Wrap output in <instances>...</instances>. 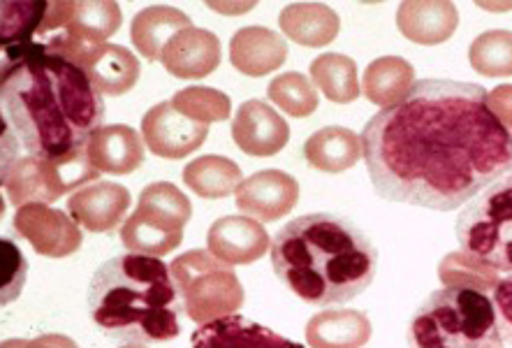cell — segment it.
<instances>
[{
  "mask_svg": "<svg viewBox=\"0 0 512 348\" xmlns=\"http://www.w3.org/2000/svg\"><path fill=\"white\" fill-rule=\"evenodd\" d=\"M267 96L285 114L304 119L318 110V91L302 72H283L267 86Z\"/></svg>",
  "mask_w": 512,
  "mask_h": 348,
  "instance_id": "cell-32",
  "label": "cell"
},
{
  "mask_svg": "<svg viewBox=\"0 0 512 348\" xmlns=\"http://www.w3.org/2000/svg\"><path fill=\"white\" fill-rule=\"evenodd\" d=\"M47 3H3V47H24L38 38Z\"/></svg>",
  "mask_w": 512,
  "mask_h": 348,
  "instance_id": "cell-34",
  "label": "cell"
},
{
  "mask_svg": "<svg viewBox=\"0 0 512 348\" xmlns=\"http://www.w3.org/2000/svg\"><path fill=\"white\" fill-rule=\"evenodd\" d=\"M489 105H492L494 114L499 116V121L512 133V86L503 84L489 93Z\"/></svg>",
  "mask_w": 512,
  "mask_h": 348,
  "instance_id": "cell-36",
  "label": "cell"
},
{
  "mask_svg": "<svg viewBox=\"0 0 512 348\" xmlns=\"http://www.w3.org/2000/svg\"><path fill=\"white\" fill-rule=\"evenodd\" d=\"M232 140L248 156H276L290 140L283 116L262 100H246L234 114Z\"/></svg>",
  "mask_w": 512,
  "mask_h": 348,
  "instance_id": "cell-12",
  "label": "cell"
},
{
  "mask_svg": "<svg viewBox=\"0 0 512 348\" xmlns=\"http://www.w3.org/2000/svg\"><path fill=\"white\" fill-rule=\"evenodd\" d=\"M14 232L26 239L40 256L68 258L82 246V230L72 216L51 209L47 202H31L14 214Z\"/></svg>",
  "mask_w": 512,
  "mask_h": 348,
  "instance_id": "cell-9",
  "label": "cell"
},
{
  "mask_svg": "<svg viewBox=\"0 0 512 348\" xmlns=\"http://www.w3.org/2000/svg\"><path fill=\"white\" fill-rule=\"evenodd\" d=\"M121 242L128 251L140 256H167L184 242V230H174L153 216L135 209L121 228Z\"/></svg>",
  "mask_w": 512,
  "mask_h": 348,
  "instance_id": "cell-27",
  "label": "cell"
},
{
  "mask_svg": "<svg viewBox=\"0 0 512 348\" xmlns=\"http://www.w3.org/2000/svg\"><path fill=\"white\" fill-rule=\"evenodd\" d=\"M279 26L297 45L320 49L336 40L341 19L332 7L323 3H292L283 7Z\"/></svg>",
  "mask_w": 512,
  "mask_h": 348,
  "instance_id": "cell-22",
  "label": "cell"
},
{
  "mask_svg": "<svg viewBox=\"0 0 512 348\" xmlns=\"http://www.w3.org/2000/svg\"><path fill=\"white\" fill-rule=\"evenodd\" d=\"M360 137L371 184L390 202L455 212L512 174V133L480 84L420 79Z\"/></svg>",
  "mask_w": 512,
  "mask_h": 348,
  "instance_id": "cell-1",
  "label": "cell"
},
{
  "mask_svg": "<svg viewBox=\"0 0 512 348\" xmlns=\"http://www.w3.org/2000/svg\"><path fill=\"white\" fill-rule=\"evenodd\" d=\"M190 26H193V21L186 12L177 10V7L153 5L135 14L133 24H130V38L146 61H160L167 42Z\"/></svg>",
  "mask_w": 512,
  "mask_h": 348,
  "instance_id": "cell-23",
  "label": "cell"
},
{
  "mask_svg": "<svg viewBox=\"0 0 512 348\" xmlns=\"http://www.w3.org/2000/svg\"><path fill=\"white\" fill-rule=\"evenodd\" d=\"M304 158L311 168L329 174L355 168L362 158V137L343 126H327L304 142Z\"/></svg>",
  "mask_w": 512,
  "mask_h": 348,
  "instance_id": "cell-21",
  "label": "cell"
},
{
  "mask_svg": "<svg viewBox=\"0 0 512 348\" xmlns=\"http://www.w3.org/2000/svg\"><path fill=\"white\" fill-rule=\"evenodd\" d=\"M438 277H441L445 288H471L480 290V293H494L501 281V272L466 256L464 251H455L441 260Z\"/></svg>",
  "mask_w": 512,
  "mask_h": 348,
  "instance_id": "cell-30",
  "label": "cell"
},
{
  "mask_svg": "<svg viewBox=\"0 0 512 348\" xmlns=\"http://www.w3.org/2000/svg\"><path fill=\"white\" fill-rule=\"evenodd\" d=\"M160 63L172 77L202 79L221 65V40L216 33L190 26L174 35L163 49Z\"/></svg>",
  "mask_w": 512,
  "mask_h": 348,
  "instance_id": "cell-16",
  "label": "cell"
},
{
  "mask_svg": "<svg viewBox=\"0 0 512 348\" xmlns=\"http://www.w3.org/2000/svg\"><path fill=\"white\" fill-rule=\"evenodd\" d=\"M397 26L401 35L415 45H441L455 35L459 12L455 5L445 3V0H438V3L411 0V3L399 5Z\"/></svg>",
  "mask_w": 512,
  "mask_h": 348,
  "instance_id": "cell-18",
  "label": "cell"
},
{
  "mask_svg": "<svg viewBox=\"0 0 512 348\" xmlns=\"http://www.w3.org/2000/svg\"><path fill=\"white\" fill-rule=\"evenodd\" d=\"M98 177L100 172L93 168L86 149L61 161L24 156L3 163V188L14 207L31 205V202L49 205L75 188L82 191L86 181H95Z\"/></svg>",
  "mask_w": 512,
  "mask_h": 348,
  "instance_id": "cell-8",
  "label": "cell"
},
{
  "mask_svg": "<svg viewBox=\"0 0 512 348\" xmlns=\"http://www.w3.org/2000/svg\"><path fill=\"white\" fill-rule=\"evenodd\" d=\"M299 184L283 170H262L241 181L237 188V207L258 221H279L295 209Z\"/></svg>",
  "mask_w": 512,
  "mask_h": 348,
  "instance_id": "cell-11",
  "label": "cell"
},
{
  "mask_svg": "<svg viewBox=\"0 0 512 348\" xmlns=\"http://www.w3.org/2000/svg\"><path fill=\"white\" fill-rule=\"evenodd\" d=\"M184 181L190 191L204 200L228 198L241 186V168L225 156H200L188 163L184 170Z\"/></svg>",
  "mask_w": 512,
  "mask_h": 348,
  "instance_id": "cell-26",
  "label": "cell"
},
{
  "mask_svg": "<svg viewBox=\"0 0 512 348\" xmlns=\"http://www.w3.org/2000/svg\"><path fill=\"white\" fill-rule=\"evenodd\" d=\"M130 209V191L121 184L95 181L82 191L72 193L68 200V212L77 226L89 232H109L126 219Z\"/></svg>",
  "mask_w": 512,
  "mask_h": 348,
  "instance_id": "cell-14",
  "label": "cell"
},
{
  "mask_svg": "<svg viewBox=\"0 0 512 348\" xmlns=\"http://www.w3.org/2000/svg\"><path fill=\"white\" fill-rule=\"evenodd\" d=\"M369 339L371 321L362 311H320L306 323V342L311 348H362Z\"/></svg>",
  "mask_w": 512,
  "mask_h": 348,
  "instance_id": "cell-20",
  "label": "cell"
},
{
  "mask_svg": "<svg viewBox=\"0 0 512 348\" xmlns=\"http://www.w3.org/2000/svg\"><path fill=\"white\" fill-rule=\"evenodd\" d=\"M123 348H146L144 344H133V346H123Z\"/></svg>",
  "mask_w": 512,
  "mask_h": 348,
  "instance_id": "cell-39",
  "label": "cell"
},
{
  "mask_svg": "<svg viewBox=\"0 0 512 348\" xmlns=\"http://www.w3.org/2000/svg\"><path fill=\"white\" fill-rule=\"evenodd\" d=\"M89 311L93 323L116 342L151 344L179 337L184 307L163 258L128 253L95 270Z\"/></svg>",
  "mask_w": 512,
  "mask_h": 348,
  "instance_id": "cell-4",
  "label": "cell"
},
{
  "mask_svg": "<svg viewBox=\"0 0 512 348\" xmlns=\"http://www.w3.org/2000/svg\"><path fill=\"white\" fill-rule=\"evenodd\" d=\"M468 61L482 77L512 75V33L487 31L478 35L468 49Z\"/></svg>",
  "mask_w": 512,
  "mask_h": 348,
  "instance_id": "cell-31",
  "label": "cell"
},
{
  "mask_svg": "<svg viewBox=\"0 0 512 348\" xmlns=\"http://www.w3.org/2000/svg\"><path fill=\"white\" fill-rule=\"evenodd\" d=\"M86 151L98 172L130 174L144 163V137L130 126L114 123L95 130Z\"/></svg>",
  "mask_w": 512,
  "mask_h": 348,
  "instance_id": "cell-19",
  "label": "cell"
},
{
  "mask_svg": "<svg viewBox=\"0 0 512 348\" xmlns=\"http://www.w3.org/2000/svg\"><path fill=\"white\" fill-rule=\"evenodd\" d=\"M272 267L299 300L329 307L364 293L378 272L367 232L336 214H304L276 232Z\"/></svg>",
  "mask_w": 512,
  "mask_h": 348,
  "instance_id": "cell-3",
  "label": "cell"
},
{
  "mask_svg": "<svg viewBox=\"0 0 512 348\" xmlns=\"http://www.w3.org/2000/svg\"><path fill=\"white\" fill-rule=\"evenodd\" d=\"M311 79L327 100L336 105L353 103L360 98L362 86L357 82V63L346 54H323L311 63Z\"/></svg>",
  "mask_w": 512,
  "mask_h": 348,
  "instance_id": "cell-28",
  "label": "cell"
},
{
  "mask_svg": "<svg viewBox=\"0 0 512 348\" xmlns=\"http://www.w3.org/2000/svg\"><path fill=\"white\" fill-rule=\"evenodd\" d=\"M415 84L413 65L401 56H383L367 65L362 91L378 107H392L408 96Z\"/></svg>",
  "mask_w": 512,
  "mask_h": 348,
  "instance_id": "cell-25",
  "label": "cell"
},
{
  "mask_svg": "<svg viewBox=\"0 0 512 348\" xmlns=\"http://www.w3.org/2000/svg\"><path fill=\"white\" fill-rule=\"evenodd\" d=\"M172 105L179 114H184L197 123H204V126H209L214 121H225L232 110L230 98L221 91L209 89V86H188V89H181L179 93H174Z\"/></svg>",
  "mask_w": 512,
  "mask_h": 348,
  "instance_id": "cell-33",
  "label": "cell"
},
{
  "mask_svg": "<svg viewBox=\"0 0 512 348\" xmlns=\"http://www.w3.org/2000/svg\"><path fill=\"white\" fill-rule=\"evenodd\" d=\"M137 209L174 230H184L190 216H193L190 200L177 186L167 184V181H156V184L146 186L140 195V202H137Z\"/></svg>",
  "mask_w": 512,
  "mask_h": 348,
  "instance_id": "cell-29",
  "label": "cell"
},
{
  "mask_svg": "<svg viewBox=\"0 0 512 348\" xmlns=\"http://www.w3.org/2000/svg\"><path fill=\"white\" fill-rule=\"evenodd\" d=\"M190 348H304L288 337L239 314L200 325L190 337Z\"/></svg>",
  "mask_w": 512,
  "mask_h": 348,
  "instance_id": "cell-15",
  "label": "cell"
},
{
  "mask_svg": "<svg viewBox=\"0 0 512 348\" xmlns=\"http://www.w3.org/2000/svg\"><path fill=\"white\" fill-rule=\"evenodd\" d=\"M121 28V7L112 0L68 3L63 33L84 45H105Z\"/></svg>",
  "mask_w": 512,
  "mask_h": 348,
  "instance_id": "cell-24",
  "label": "cell"
},
{
  "mask_svg": "<svg viewBox=\"0 0 512 348\" xmlns=\"http://www.w3.org/2000/svg\"><path fill=\"white\" fill-rule=\"evenodd\" d=\"M170 272L190 321L207 325L216 318L232 316L244 304V286L237 272L211 251H186L172 260Z\"/></svg>",
  "mask_w": 512,
  "mask_h": 348,
  "instance_id": "cell-6",
  "label": "cell"
},
{
  "mask_svg": "<svg viewBox=\"0 0 512 348\" xmlns=\"http://www.w3.org/2000/svg\"><path fill=\"white\" fill-rule=\"evenodd\" d=\"M408 348H506L494 300L471 288L436 290L408 325Z\"/></svg>",
  "mask_w": 512,
  "mask_h": 348,
  "instance_id": "cell-5",
  "label": "cell"
},
{
  "mask_svg": "<svg viewBox=\"0 0 512 348\" xmlns=\"http://www.w3.org/2000/svg\"><path fill=\"white\" fill-rule=\"evenodd\" d=\"M0 348H35V346H33V339L31 342H28V339H7Z\"/></svg>",
  "mask_w": 512,
  "mask_h": 348,
  "instance_id": "cell-38",
  "label": "cell"
},
{
  "mask_svg": "<svg viewBox=\"0 0 512 348\" xmlns=\"http://www.w3.org/2000/svg\"><path fill=\"white\" fill-rule=\"evenodd\" d=\"M455 232L466 256L512 274V174L468 202L457 216Z\"/></svg>",
  "mask_w": 512,
  "mask_h": 348,
  "instance_id": "cell-7",
  "label": "cell"
},
{
  "mask_svg": "<svg viewBox=\"0 0 512 348\" xmlns=\"http://www.w3.org/2000/svg\"><path fill=\"white\" fill-rule=\"evenodd\" d=\"M207 246L218 260L228 265H248L267 256L272 239L255 219L246 216H223L211 223Z\"/></svg>",
  "mask_w": 512,
  "mask_h": 348,
  "instance_id": "cell-13",
  "label": "cell"
},
{
  "mask_svg": "<svg viewBox=\"0 0 512 348\" xmlns=\"http://www.w3.org/2000/svg\"><path fill=\"white\" fill-rule=\"evenodd\" d=\"M288 58V45L279 33L265 26H246L232 35L230 61L246 77H265L279 70Z\"/></svg>",
  "mask_w": 512,
  "mask_h": 348,
  "instance_id": "cell-17",
  "label": "cell"
},
{
  "mask_svg": "<svg viewBox=\"0 0 512 348\" xmlns=\"http://www.w3.org/2000/svg\"><path fill=\"white\" fill-rule=\"evenodd\" d=\"M209 126L174 110L172 100L151 107L142 119V137L151 154L179 161L197 151L207 140Z\"/></svg>",
  "mask_w": 512,
  "mask_h": 348,
  "instance_id": "cell-10",
  "label": "cell"
},
{
  "mask_svg": "<svg viewBox=\"0 0 512 348\" xmlns=\"http://www.w3.org/2000/svg\"><path fill=\"white\" fill-rule=\"evenodd\" d=\"M0 100L12 140L45 161L89 147L107 112L89 75L42 42L5 49Z\"/></svg>",
  "mask_w": 512,
  "mask_h": 348,
  "instance_id": "cell-2",
  "label": "cell"
},
{
  "mask_svg": "<svg viewBox=\"0 0 512 348\" xmlns=\"http://www.w3.org/2000/svg\"><path fill=\"white\" fill-rule=\"evenodd\" d=\"M494 307L499 316L501 335L508 344H512V274L503 277L494 290Z\"/></svg>",
  "mask_w": 512,
  "mask_h": 348,
  "instance_id": "cell-35",
  "label": "cell"
},
{
  "mask_svg": "<svg viewBox=\"0 0 512 348\" xmlns=\"http://www.w3.org/2000/svg\"><path fill=\"white\" fill-rule=\"evenodd\" d=\"M35 348H79L75 344V339L65 337V335H40L38 339H33Z\"/></svg>",
  "mask_w": 512,
  "mask_h": 348,
  "instance_id": "cell-37",
  "label": "cell"
}]
</instances>
